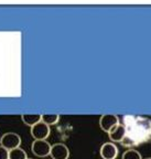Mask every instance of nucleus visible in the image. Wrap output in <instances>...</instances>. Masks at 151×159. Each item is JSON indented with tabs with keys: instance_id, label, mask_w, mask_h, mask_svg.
<instances>
[{
	"instance_id": "obj_1",
	"label": "nucleus",
	"mask_w": 151,
	"mask_h": 159,
	"mask_svg": "<svg viewBox=\"0 0 151 159\" xmlns=\"http://www.w3.org/2000/svg\"><path fill=\"white\" fill-rule=\"evenodd\" d=\"M20 145H21V137L17 133H6L0 138V146H2L3 148L8 149V150L18 148V147H20Z\"/></svg>"
},
{
	"instance_id": "obj_2",
	"label": "nucleus",
	"mask_w": 151,
	"mask_h": 159,
	"mask_svg": "<svg viewBox=\"0 0 151 159\" xmlns=\"http://www.w3.org/2000/svg\"><path fill=\"white\" fill-rule=\"evenodd\" d=\"M31 150L37 157L40 158H44L49 156L51 152V144L45 140H34L31 145Z\"/></svg>"
},
{
	"instance_id": "obj_3",
	"label": "nucleus",
	"mask_w": 151,
	"mask_h": 159,
	"mask_svg": "<svg viewBox=\"0 0 151 159\" xmlns=\"http://www.w3.org/2000/svg\"><path fill=\"white\" fill-rule=\"evenodd\" d=\"M50 126L43 122H39L31 127V135L34 140H45L50 136Z\"/></svg>"
},
{
	"instance_id": "obj_4",
	"label": "nucleus",
	"mask_w": 151,
	"mask_h": 159,
	"mask_svg": "<svg viewBox=\"0 0 151 159\" xmlns=\"http://www.w3.org/2000/svg\"><path fill=\"white\" fill-rule=\"evenodd\" d=\"M99 154L103 159H116L118 156V147L113 142H105L99 148Z\"/></svg>"
},
{
	"instance_id": "obj_5",
	"label": "nucleus",
	"mask_w": 151,
	"mask_h": 159,
	"mask_svg": "<svg viewBox=\"0 0 151 159\" xmlns=\"http://www.w3.org/2000/svg\"><path fill=\"white\" fill-rule=\"evenodd\" d=\"M50 155L52 159H69V149L63 143H56L51 146Z\"/></svg>"
},
{
	"instance_id": "obj_6",
	"label": "nucleus",
	"mask_w": 151,
	"mask_h": 159,
	"mask_svg": "<svg viewBox=\"0 0 151 159\" xmlns=\"http://www.w3.org/2000/svg\"><path fill=\"white\" fill-rule=\"evenodd\" d=\"M117 124H119V117L116 114H103L99 118V126L107 133Z\"/></svg>"
},
{
	"instance_id": "obj_7",
	"label": "nucleus",
	"mask_w": 151,
	"mask_h": 159,
	"mask_svg": "<svg viewBox=\"0 0 151 159\" xmlns=\"http://www.w3.org/2000/svg\"><path fill=\"white\" fill-rule=\"evenodd\" d=\"M108 136L110 142L116 143V142H122L124 140L125 136H126V127L122 124H117L115 125L113 128H110L108 130Z\"/></svg>"
},
{
	"instance_id": "obj_8",
	"label": "nucleus",
	"mask_w": 151,
	"mask_h": 159,
	"mask_svg": "<svg viewBox=\"0 0 151 159\" xmlns=\"http://www.w3.org/2000/svg\"><path fill=\"white\" fill-rule=\"evenodd\" d=\"M21 119L27 126L32 127L33 125L41 122V115L40 114H23L21 115Z\"/></svg>"
},
{
	"instance_id": "obj_9",
	"label": "nucleus",
	"mask_w": 151,
	"mask_h": 159,
	"mask_svg": "<svg viewBox=\"0 0 151 159\" xmlns=\"http://www.w3.org/2000/svg\"><path fill=\"white\" fill-rule=\"evenodd\" d=\"M59 120H60L59 114H43V115H41V122L49 125V126L57 124Z\"/></svg>"
},
{
	"instance_id": "obj_10",
	"label": "nucleus",
	"mask_w": 151,
	"mask_h": 159,
	"mask_svg": "<svg viewBox=\"0 0 151 159\" xmlns=\"http://www.w3.org/2000/svg\"><path fill=\"white\" fill-rule=\"evenodd\" d=\"M27 152L22 148H15L9 150V159H27Z\"/></svg>"
},
{
	"instance_id": "obj_11",
	"label": "nucleus",
	"mask_w": 151,
	"mask_h": 159,
	"mask_svg": "<svg viewBox=\"0 0 151 159\" xmlns=\"http://www.w3.org/2000/svg\"><path fill=\"white\" fill-rule=\"evenodd\" d=\"M122 159H142V156L140 152L136 150L135 148H129L124 152Z\"/></svg>"
},
{
	"instance_id": "obj_12",
	"label": "nucleus",
	"mask_w": 151,
	"mask_h": 159,
	"mask_svg": "<svg viewBox=\"0 0 151 159\" xmlns=\"http://www.w3.org/2000/svg\"><path fill=\"white\" fill-rule=\"evenodd\" d=\"M0 159H9V150L0 146Z\"/></svg>"
},
{
	"instance_id": "obj_13",
	"label": "nucleus",
	"mask_w": 151,
	"mask_h": 159,
	"mask_svg": "<svg viewBox=\"0 0 151 159\" xmlns=\"http://www.w3.org/2000/svg\"><path fill=\"white\" fill-rule=\"evenodd\" d=\"M142 159H151V157H147V158H142Z\"/></svg>"
},
{
	"instance_id": "obj_14",
	"label": "nucleus",
	"mask_w": 151,
	"mask_h": 159,
	"mask_svg": "<svg viewBox=\"0 0 151 159\" xmlns=\"http://www.w3.org/2000/svg\"><path fill=\"white\" fill-rule=\"evenodd\" d=\"M27 159H31V158H27Z\"/></svg>"
}]
</instances>
